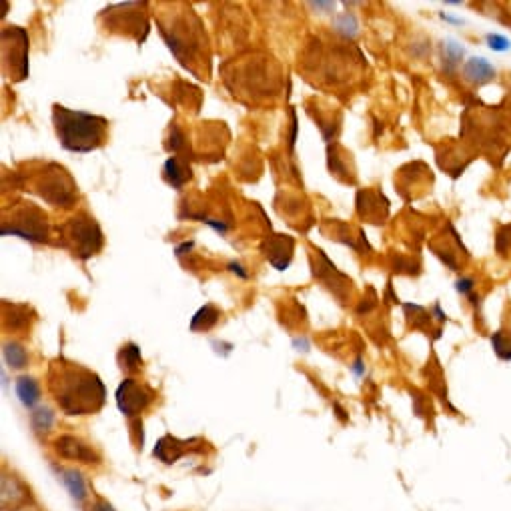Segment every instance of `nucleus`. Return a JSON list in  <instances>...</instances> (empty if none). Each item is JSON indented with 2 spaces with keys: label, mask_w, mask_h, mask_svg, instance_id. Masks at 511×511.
Returning a JSON list of instances; mask_svg holds the SVG:
<instances>
[{
  "label": "nucleus",
  "mask_w": 511,
  "mask_h": 511,
  "mask_svg": "<svg viewBox=\"0 0 511 511\" xmlns=\"http://www.w3.org/2000/svg\"><path fill=\"white\" fill-rule=\"evenodd\" d=\"M357 203H367V207H359V213L363 217H367L371 223H381L387 217L389 203H387V199L381 192L361 190L359 195H357Z\"/></svg>",
  "instance_id": "9d476101"
},
{
  "label": "nucleus",
  "mask_w": 511,
  "mask_h": 511,
  "mask_svg": "<svg viewBox=\"0 0 511 511\" xmlns=\"http://www.w3.org/2000/svg\"><path fill=\"white\" fill-rule=\"evenodd\" d=\"M2 235H19L26 241L33 243H44L48 241V223L46 215L33 203H20L19 207L12 208V217L2 221Z\"/></svg>",
  "instance_id": "39448f33"
},
{
  "label": "nucleus",
  "mask_w": 511,
  "mask_h": 511,
  "mask_svg": "<svg viewBox=\"0 0 511 511\" xmlns=\"http://www.w3.org/2000/svg\"><path fill=\"white\" fill-rule=\"evenodd\" d=\"M293 246L295 241L289 237V235H277L275 239L269 241V261L271 265L279 271H283L291 263V257H293Z\"/></svg>",
  "instance_id": "9b49d317"
},
{
  "label": "nucleus",
  "mask_w": 511,
  "mask_h": 511,
  "mask_svg": "<svg viewBox=\"0 0 511 511\" xmlns=\"http://www.w3.org/2000/svg\"><path fill=\"white\" fill-rule=\"evenodd\" d=\"M487 44H490V48L495 51V53H505V51L511 48L510 40L505 37H501V35H487Z\"/></svg>",
  "instance_id": "a878e982"
},
{
  "label": "nucleus",
  "mask_w": 511,
  "mask_h": 511,
  "mask_svg": "<svg viewBox=\"0 0 511 511\" xmlns=\"http://www.w3.org/2000/svg\"><path fill=\"white\" fill-rule=\"evenodd\" d=\"M57 451L66 459H78L84 463H93V459H95V454L89 445H84L80 439L71 436H62L58 439Z\"/></svg>",
  "instance_id": "f8f14e48"
},
{
  "label": "nucleus",
  "mask_w": 511,
  "mask_h": 511,
  "mask_svg": "<svg viewBox=\"0 0 511 511\" xmlns=\"http://www.w3.org/2000/svg\"><path fill=\"white\" fill-rule=\"evenodd\" d=\"M492 345L499 359L511 361V331H505V329L495 331L492 335Z\"/></svg>",
  "instance_id": "6ab92c4d"
},
{
  "label": "nucleus",
  "mask_w": 511,
  "mask_h": 511,
  "mask_svg": "<svg viewBox=\"0 0 511 511\" xmlns=\"http://www.w3.org/2000/svg\"><path fill=\"white\" fill-rule=\"evenodd\" d=\"M405 307V311L407 313H413L415 315V319H411L413 321V327H427L429 323H431V313L427 311V309H423V307H419V305H411V303H407V305H403Z\"/></svg>",
  "instance_id": "b1692460"
},
{
  "label": "nucleus",
  "mask_w": 511,
  "mask_h": 511,
  "mask_svg": "<svg viewBox=\"0 0 511 511\" xmlns=\"http://www.w3.org/2000/svg\"><path fill=\"white\" fill-rule=\"evenodd\" d=\"M165 179L174 189H181L190 179V167L179 156H170L165 163Z\"/></svg>",
  "instance_id": "2eb2a0df"
},
{
  "label": "nucleus",
  "mask_w": 511,
  "mask_h": 511,
  "mask_svg": "<svg viewBox=\"0 0 511 511\" xmlns=\"http://www.w3.org/2000/svg\"><path fill=\"white\" fill-rule=\"evenodd\" d=\"M53 123L62 149L71 152H93L100 149L109 138V120L98 114L55 105Z\"/></svg>",
  "instance_id": "f03ea898"
},
{
  "label": "nucleus",
  "mask_w": 511,
  "mask_h": 511,
  "mask_svg": "<svg viewBox=\"0 0 511 511\" xmlns=\"http://www.w3.org/2000/svg\"><path fill=\"white\" fill-rule=\"evenodd\" d=\"M161 35L167 40L172 55L181 60V64H185L195 73L192 62H201L199 58L205 51L203 26L199 19L192 12H189V15L174 17L170 24L161 22Z\"/></svg>",
  "instance_id": "7ed1b4c3"
},
{
  "label": "nucleus",
  "mask_w": 511,
  "mask_h": 511,
  "mask_svg": "<svg viewBox=\"0 0 511 511\" xmlns=\"http://www.w3.org/2000/svg\"><path fill=\"white\" fill-rule=\"evenodd\" d=\"M441 19L449 20V22H455V24H461V20H459V19H454V17H449V15H445V12H443V15H441Z\"/></svg>",
  "instance_id": "c756f323"
},
{
  "label": "nucleus",
  "mask_w": 511,
  "mask_h": 511,
  "mask_svg": "<svg viewBox=\"0 0 511 511\" xmlns=\"http://www.w3.org/2000/svg\"><path fill=\"white\" fill-rule=\"evenodd\" d=\"M53 421H55V415H53V411L46 409V407H40V409H37V411L30 415V423H33V427H35L37 431H48V429L53 427Z\"/></svg>",
  "instance_id": "5701e85b"
},
{
  "label": "nucleus",
  "mask_w": 511,
  "mask_h": 511,
  "mask_svg": "<svg viewBox=\"0 0 511 511\" xmlns=\"http://www.w3.org/2000/svg\"><path fill=\"white\" fill-rule=\"evenodd\" d=\"M48 389L66 415H91L107 401V389L95 371L64 357L51 363Z\"/></svg>",
  "instance_id": "f257e3e1"
},
{
  "label": "nucleus",
  "mask_w": 511,
  "mask_h": 511,
  "mask_svg": "<svg viewBox=\"0 0 511 511\" xmlns=\"http://www.w3.org/2000/svg\"><path fill=\"white\" fill-rule=\"evenodd\" d=\"M147 4H138V2H127V4H118V10L111 6L109 10H105L100 17H109L107 28L111 33H120L127 37H134L138 42H143L147 35H149V22L145 12H141Z\"/></svg>",
  "instance_id": "6e6552de"
},
{
  "label": "nucleus",
  "mask_w": 511,
  "mask_h": 511,
  "mask_svg": "<svg viewBox=\"0 0 511 511\" xmlns=\"http://www.w3.org/2000/svg\"><path fill=\"white\" fill-rule=\"evenodd\" d=\"M93 511H116V510H114L111 503H107V501H98V503L93 505Z\"/></svg>",
  "instance_id": "cd10ccee"
},
{
  "label": "nucleus",
  "mask_w": 511,
  "mask_h": 511,
  "mask_svg": "<svg viewBox=\"0 0 511 511\" xmlns=\"http://www.w3.org/2000/svg\"><path fill=\"white\" fill-rule=\"evenodd\" d=\"M17 395L24 407H35L40 399L38 383L33 377H19L17 379Z\"/></svg>",
  "instance_id": "f3484780"
},
{
  "label": "nucleus",
  "mask_w": 511,
  "mask_h": 511,
  "mask_svg": "<svg viewBox=\"0 0 511 511\" xmlns=\"http://www.w3.org/2000/svg\"><path fill=\"white\" fill-rule=\"evenodd\" d=\"M60 481L64 483V487L69 490L71 497L82 503L87 499V483H84V477L80 475V472L76 469H62L60 472Z\"/></svg>",
  "instance_id": "dca6fc26"
},
{
  "label": "nucleus",
  "mask_w": 511,
  "mask_h": 511,
  "mask_svg": "<svg viewBox=\"0 0 511 511\" xmlns=\"http://www.w3.org/2000/svg\"><path fill=\"white\" fill-rule=\"evenodd\" d=\"M443 58L447 64V71H454L457 64H461L463 58V46L455 40H445L443 42Z\"/></svg>",
  "instance_id": "4be33fe9"
},
{
  "label": "nucleus",
  "mask_w": 511,
  "mask_h": 511,
  "mask_svg": "<svg viewBox=\"0 0 511 511\" xmlns=\"http://www.w3.org/2000/svg\"><path fill=\"white\" fill-rule=\"evenodd\" d=\"M4 361L12 369H22L26 365V361H28V355H26V351L20 345H17V343H6L4 345Z\"/></svg>",
  "instance_id": "412c9836"
},
{
  "label": "nucleus",
  "mask_w": 511,
  "mask_h": 511,
  "mask_svg": "<svg viewBox=\"0 0 511 511\" xmlns=\"http://www.w3.org/2000/svg\"><path fill=\"white\" fill-rule=\"evenodd\" d=\"M495 246H497V253L501 255H508V251H511V225H505L497 231Z\"/></svg>",
  "instance_id": "393cba45"
},
{
  "label": "nucleus",
  "mask_w": 511,
  "mask_h": 511,
  "mask_svg": "<svg viewBox=\"0 0 511 511\" xmlns=\"http://www.w3.org/2000/svg\"><path fill=\"white\" fill-rule=\"evenodd\" d=\"M217 321H219V311H217L213 305H205V307H201V309L195 313V317H192V321H190V329H195L197 325H201V329L208 331L213 325H217Z\"/></svg>",
  "instance_id": "aec40b11"
},
{
  "label": "nucleus",
  "mask_w": 511,
  "mask_h": 511,
  "mask_svg": "<svg viewBox=\"0 0 511 511\" xmlns=\"http://www.w3.org/2000/svg\"><path fill=\"white\" fill-rule=\"evenodd\" d=\"M118 361H120V367L125 371H136L141 365H143V359H141V349L134 345V343H129L120 349L118 353Z\"/></svg>",
  "instance_id": "a211bd4d"
},
{
  "label": "nucleus",
  "mask_w": 511,
  "mask_h": 511,
  "mask_svg": "<svg viewBox=\"0 0 511 511\" xmlns=\"http://www.w3.org/2000/svg\"><path fill=\"white\" fill-rule=\"evenodd\" d=\"M2 69L12 82H20L28 76V35L20 26L2 30Z\"/></svg>",
  "instance_id": "0eeeda50"
},
{
  "label": "nucleus",
  "mask_w": 511,
  "mask_h": 511,
  "mask_svg": "<svg viewBox=\"0 0 511 511\" xmlns=\"http://www.w3.org/2000/svg\"><path fill=\"white\" fill-rule=\"evenodd\" d=\"M35 190L55 207H71L76 199V185L69 170L58 165H46L35 179Z\"/></svg>",
  "instance_id": "423d86ee"
},
{
  "label": "nucleus",
  "mask_w": 511,
  "mask_h": 511,
  "mask_svg": "<svg viewBox=\"0 0 511 511\" xmlns=\"http://www.w3.org/2000/svg\"><path fill=\"white\" fill-rule=\"evenodd\" d=\"M154 399V393L151 389L136 381V379H125L118 389H116V405L120 413L127 417H134L143 413Z\"/></svg>",
  "instance_id": "1a4fd4ad"
},
{
  "label": "nucleus",
  "mask_w": 511,
  "mask_h": 511,
  "mask_svg": "<svg viewBox=\"0 0 511 511\" xmlns=\"http://www.w3.org/2000/svg\"><path fill=\"white\" fill-rule=\"evenodd\" d=\"M493 76H495V69H493L485 58H469L463 64V78L469 80V82H474V84H485V82L493 80Z\"/></svg>",
  "instance_id": "4468645a"
},
{
  "label": "nucleus",
  "mask_w": 511,
  "mask_h": 511,
  "mask_svg": "<svg viewBox=\"0 0 511 511\" xmlns=\"http://www.w3.org/2000/svg\"><path fill=\"white\" fill-rule=\"evenodd\" d=\"M455 289L459 291V293H463V295H472V291H474V279H459L457 285H455Z\"/></svg>",
  "instance_id": "bb28decb"
},
{
  "label": "nucleus",
  "mask_w": 511,
  "mask_h": 511,
  "mask_svg": "<svg viewBox=\"0 0 511 511\" xmlns=\"http://www.w3.org/2000/svg\"><path fill=\"white\" fill-rule=\"evenodd\" d=\"M60 243L78 259H91L102 246V231L87 213H78L60 228Z\"/></svg>",
  "instance_id": "20e7f679"
},
{
  "label": "nucleus",
  "mask_w": 511,
  "mask_h": 511,
  "mask_svg": "<svg viewBox=\"0 0 511 511\" xmlns=\"http://www.w3.org/2000/svg\"><path fill=\"white\" fill-rule=\"evenodd\" d=\"M436 315H437V319H439V321H445V319H447V315H445V313H443V311L439 309V305H436Z\"/></svg>",
  "instance_id": "c85d7f7f"
},
{
  "label": "nucleus",
  "mask_w": 511,
  "mask_h": 511,
  "mask_svg": "<svg viewBox=\"0 0 511 511\" xmlns=\"http://www.w3.org/2000/svg\"><path fill=\"white\" fill-rule=\"evenodd\" d=\"M195 439L190 441H179L177 437L165 436L154 447V457H159L163 463H174L177 459H181L185 451H187V445L192 443Z\"/></svg>",
  "instance_id": "ddd939ff"
},
{
  "label": "nucleus",
  "mask_w": 511,
  "mask_h": 511,
  "mask_svg": "<svg viewBox=\"0 0 511 511\" xmlns=\"http://www.w3.org/2000/svg\"><path fill=\"white\" fill-rule=\"evenodd\" d=\"M353 371H355L357 375H361V373H363V367H361V361H357V363H355V367H353Z\"/></svg>",
  "instance_id": "7c9ffc66"
}]
</instances>
